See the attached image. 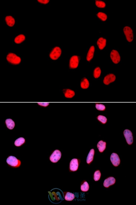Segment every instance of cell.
<instances>
[{
    "instance_id": "cell-1",
    "label": "cell",
    "mask_w": 136,
    "mask_h": 205,
    "mask_svg": "<svg viewBox=\"0 0 136 205\" xmlns=\"http://www.w3.org/2000/svg\"><path fill=\"white\" fill-rule=\"evenodd\" d=\"M6 59L9 63L14 65L20 64L21 61V58L13 53L8 54L6 57Z\"/></svg>"
},
{
    "instance_id": "cell-2",
    "label": "cell",
    "mask_w": 136,
    "mask_h": 205,
    "mask_svg": "<svg viewBox=\"0 0 136 205\" xmlns=\"http://www.w3.org/2000/svg\"><path fill=\"white\" fill-rule=\"evenodd\" d=\"M61 50L60 47H54L50 54V57L52 60H56L58 59L61 54Z\"/></svg>"
},
{
    "instance_id": "cell-3",
    "label": "cell",
    "mask_w": 136,
    "mask_h": 205,
    "mask_svg": "<svg viewBox=\"0 0 136 205\" xmlns=\"http://www.w3.org/2000/svg\"><path fill=\"white\" fill-rule=\"evenodd\" d=\"M6 162L10 166L18 167L21 165V162L15 157L10 156L7 158Z\"/></svg>"
},
{
    "instance_id": "cell-4",
    "label": "cell",
    "mask_w": 136,
    "mask_h": 205,
    "mask_svg": "<svg viewBox=\"0 0 136 205\" xmlns=\"http://www.w3.org/2000/svg\"><path fill=\"white\" fill-rule=\"evenodd\" d=\"M123 32L128 41L129 42H132L133 40V35L131 28L130 27L126 26L124 28Z\"/></svg>"
},
{
    "instance_id": "cell-5",
    "label": "cell",
    "mask_w": 136,
    "mask_h": 205,
    "mask_svg": "<svg viewBox=\"0 0 136 205\" xmlns=\"http://www.w3.org/2000/svg\"><path fill=\"white\" fill-rule=\"evenodd\" d=\"M80 60V57L78 56L75 55L72 56L70 60L69 67L71 69H76L79 65Z\"/></svg>"
},
{
    "instance_id": "cell-6",
    "label": "cell",
    "mask_w": 136,
    "mask_h": 205,
    "mask_svg": "<svg viewBox=\"0 0 136 205\" xmlns=\"http://www.w3.org/2000/svg\"><path fill=\"white\" fill-rule=\"evenodd\" d=\"M61 156V153L60 150H56L50 156V160L53 163H57L60 160Z\"/></svg>"
},
{
    "instance_id": "cell-7",
    "label": "cell",
    "mask_w": 136,
    "mask_h": 205,
    "mask_svg": "<svg viewBox=\"0 0 136 205\" xmlns=\"http://www.w3.org/2000/svg\"><path fill=\"white\" fill-rule=\"evenodd\" d=\"M110 58L112 62L115 64H118L120 60V56L116 50H112L110 53Z\"/></svg>"
},
{
    "instance_id": "cell-8",
    "label": "cell",
    "mask_w": 136,
    "mask_h": 205,
    "mask_svg": "<svg viewBox=\"0 0 136 205\" xmlns=\"http://www.w3.org/2000/svg\"><path fill=\"white\" fill-rule=\"evenodd\" d=\"M123 134L128 144L131 145L133 142V137L131 131L128 130H125L124 131Z\"/></svg>"
},
{
    "instance_id": "cell-9",
    "label": "cell",
    "mask_w": 136,
    "mask_h": 205,
    "mask_svg": "<svg viewBox=\"0 0 136 205\" xmlns=\"http://www.w3.org/2000/svg\"><path fill=\"white\" fill-rule=\"evenodd\" d=\"M80 160L76 158H73L70 163V169L71 171H76L78 169Z\"/></svg>"
},
{
    "instance_id": "cell-10",
    "label": "cell",
    "mask_w": 136,
    "mask_h": 205,
    "mask_svg": "<svg viewBox=\"0 0 136 205\" xmlns=\"http://www.w3.org/2000/svg\"><path fill=\"white\" fill-rule=\"evenodd\" d=\"M110 160L112 163L115 166H118L120 163V160L118 155L115 153H113L110 156Z\"/></svg>"
},
{
    "instance_id": "cell-11",
    "label": "cell",
    "mask_w": 136,
    "mask_h": 205,
    "mask_svg": "<svg viewBox=\"0 0 136 205\" xmlns=\"http://www.w3.org/2000/svg\"><path fill=\"white\" fill-rule=\"evenodd\" d=\"M116 76L114 74L111 73L107 75L103 80V83L106 85L113 82L115 80Z\"/></svg>"
},
{
    "instance_id": "cell-12",
    "label": "cell",
    "mask_w": 136,
    "mask_h": 205,
    "mask_svg": "<svg viewBox=\"0 0 136 205\" xmlns=\"http://www.w3.org/2000/svg\"><path fill=\"white\" fill-rule=\"evenodd\" d=\"M116 180L113 177H109L105 180L103 183V185L105 187L108 188L111 185H113L115 183Z\"/></svg>"
},
{
    "instance_id": "cell-13",
    "label": "cell",
    "mask_w": 136,
    "mask_h": 205,
    "mask_svg": "<svg viewBox=\"0 0 136 205\" xmlns=\"http://www.w3.org/2000/svg\"><path fill=\"white\" fill-rule=\"evenodd\" d=\"M5 21L7 25L10 27H13L15 24V19L11 16H6L5 18Z\"/></svg>"
},
{
    "instance_id": "cell-14",
    "label": "cell",
    "mask_w": 136,
    "mask_h": 205,
    "mask_svg": "<svg viewBox=\"0 0 136 205\" xmlns=\"http://www.w3.org/2000/svg\"><path fill=\"white\" fill-rule=\"evenodd\" d=\"M97 45L100 50H103L106 46V39L101 37L98 39L97 41Z\"/></svg>"
},
{
    "instance_id": "cell-15",
    "label": "cell",
    "mask_w": 136,
    "mask_h": 205,
    "mask_svg": "<svg viewBox=\"0 0 136 205\" xmlns=\"http://www.w3.org/2000/svg\"><path fill=\"white\" fill-rule=\"evenodd\" d=\"M94 51H95V47L93 46L90 48L88 54H87L86 59L88 61H90L92 59L93 57L94 54Z\"/></svg>"
},
{
    "instance_id": "cell-16",
    "label": "cell",
    "mask_w": 136,
    "mask_h": 205,
    "mask_svg": "<svg viewBox=\"0 0 136 205\" xmlns=\"http://www.w3.org/2000/svg\"><path fill=\"white\" fill-rule=\"evenodd\" d=\"M64 95L65 97L67 98H71L75 96V92L72 90L70 89H65L63 90Z\"/></svg>"
},
{
    "instance_id": "cell-17",
    "label": "cell",
    "mask_w": 136,
    "mask_h": 205,
    "mask_svg": "<svg viewBox=\"0 0 136 205\" xmlns=\"http://www.w3.org/2000/svg\"><path fill=\"white\" fill-rule=\"evenodd\" d=\"M26 36L23 34H20L14 39L15 43L17 44H21L26 40Z\"/></svg>"
},
{
    "instance_id": "cell-18",
    "label": "cell",
    "mask_w": 136,
    "mask_h": 205,
    "mask_svg": "<svg viewBox=\"0 0 136 205\" xmlns=\"http://www.w3.org/2000/svg\"><path fill=\"white\" fill-rule=\"evenodd\" d=\"M97 147L100 152H103L106 147V143L103 141H99L97 144Z\"/></svg>"
},
{
    "instance_id": "cell-19",
    "label": "cell",
    "mask_w": 136,
    "mask_h": 205,
    "mask_svg": "<svg viewBox=\"0 0 136 205\" xmlns=\"http://www.w3.org/2000/svg\"><path fill=\"white\" fill-rule=\"evenodd\" d=\"M5 123L7 128L9 130H13L15 126V123L12 119H7L6 120Z\"/></svg>"
},
{
    "instance_id": "cell-20",
    "label": "cell",
    "mask_w": 136,
    "mask_h": 205,
    "mask_svg": "<svg viewBox=\"0 0 136 205\" xmlns=\"http://www.w3.org/2000/svg\"><path fill=\"white\" fill-rule=\"evenodd\" d=\"M64 199L67 201H72L75 198L74 194L69 192H64Z\"/></svg>"
},
{
    "instance_id": "cell-21",
    "label": "cell",
    "mask_w": 136,
    "mask_h": 205,
    "mask_svg": "<svg viewBox=\"0 0 136 205\" xmlns=\"http://www.w3.org/2000/svg\"><path fill=\"white\" fill-rule=\"evenodd\" d=\"M94 150L93 149H91L87 157L86 162L88 164H90L93 160L94 155Z\"/></svg>"
},
{
    "instance_id": "cell-22",
    "label": "cell",
    "mask_w": 136,
    "mask_h": 205,
    "mask_svg": "<svg viewBox=\"0 0 136 205\" xmlns=\"http://www.w3.org/2000/svg\"><path fill=\"white\" fill-rule=\"evenodd\" d=\"M81 87L83 89H87L89 87V82L88 79L85 78H83L81 82Z\"/></svg>"
},
{
    "instance_id": "cell-23",
    "label": "cell",
    "mask_w": 136,
    "mask_h": 205,
    "mask_svg": "<svg viewBox=\"0 0 136 205\" xmlns=\"http://www.w3.org/2000/svg\"><path fill=\"white\" fill-rule=\"evenodd\" d=\"M25 142V139L23 137H20L19 138L17 139V140L15 142L14 144L15 146H17V147H19L22 145L23 144H24Z\"/></svg>"
},
{
    "instance_id": "cell-24",
    "label": "cell",
    "mask_w": 136,
    "mask_h": 205,
    "mask_svg": "<svg viewBox=\"0 0 136 205\" xmlns=\"http://www.w3.org/2000/svg\"><path fill=\"white\" fill-rule=\"evenodd\" d=\"M101 73V70L100 68L97 67L94 69V77L95 78H97L100 77Z\"/></svg>"
},
{
    "instance_id": "cell-25",
    "label": "cell",
    "mask_w": 136,
    "mask_h": 205,
    "mask_svg": "<svg viewBox=\"0 0 136 205\" xmlns=\"http://www.w3.org/2000/svg\"><path fill=\"white\" fill-rule=\"evenodd\" d=\"M89 185L86 181L84 182L81 185V189L82 191L87 192L89 189Z\"/></svg>"
},
{
    "instance_id": "cell-26",
    "label": "cell",
    "mask_w": 136,
    "mask_h": 205,
    "mask_svg": "<svg viewBox=\"0 0 136 205\" xmlns=\"http://www.w3.org/2000/svg\"><path fill=\"white\" fill-rule=\"evenodd\" d=\"M97 15L99 18L103 21H106L107 19V15L105 13L99 12L97 14Z\"/></svg>"
},
{
    "instance_id": "cell-27",
    "label": "cell",
    "mask_w": 136,
    "mask_h": 205,
    "mask_svg": "<svg viewBox=\"0 0 136 205\" xmlns=\"http://www.w3.org/2000/svg\"><path fill=\"white\" fill-rule=\"evenodd\" d=\"M96 5L97 7L99 8H105L106 4L104 2L101 1H96Z\"/></svg>"
},
{
    "instance_id": "cell-28",
    "label": "cell",
    "mask_w": 136,
    "mask_h": 205,
    "mask_svg": "<svg viewBox=\"0 0 136 205\" xmlns=\"http://www.w3.org/2000/svg\"><path fill=\"white\" fill-rule=\"evenodd\" d=\"M101 173L99 170L95 171L94 175V179L95 181H98L100 179L101 177Z\"/></svg>"
},
{
    "instance_id": "cell-29",
    "label": "cell",
    "mask_w": 136,
    "mask_h": 205,
    "mask_svg": "<svg viewBox=\"0 0 136 205\" xmlns=\"http://www.w3.org/2000/svg\"><path fill=\"white\" fill-rule=\"evenodd\" d=\"M97 119L99 121L101 122L103 124H106L107 121L106 117L103 116L99 115L97 117Z\"/></svg>"
},
{
    "instance_id": "cell-30",
    "label": "cell",
    "mask_w": 136,
    "mask_h": 205,
    "mask_svg": "<svg viewBox=\"0 0 136 205\" xmlns=\"http://www.w3.org/2000/svg\"><path fill=\"white\" fill-rule=\"evenodd\" d=\"M96 107L98 111H103L105 109V105L101 104H96Z\"/></svg>"
},
{
    "instance_id": "cell-31",
    "label": "cell",
    "mask_w": 136,
    "mask_h": 205,
    "mask_svg": "<svg viewBox=\"0 0 136 205\" xmlns=\"http://www.w3.org/2000/svg\"><path fill=\"white\" fill-rule=\"evenodd\" d=\"M37 1L39 3L43 4H47L49 2V0H38Z\"/></svg>"
},
{
    "instance_id": "cell-32",
    "label": "cell",
    "mask_w": 136,
    "mask_h": 205,
    "mask_svg": "<svg viewBox=\"0 0 136 205\" xmlns=\"http://www.w3.org/2000/svg\"><path fill=\"white\" fill-rule=\"evenodd\" d=\"M38 104L40 106H42L43 107H47L48 106L49 103H38Z\"/></svg>"
}]
</instances>
